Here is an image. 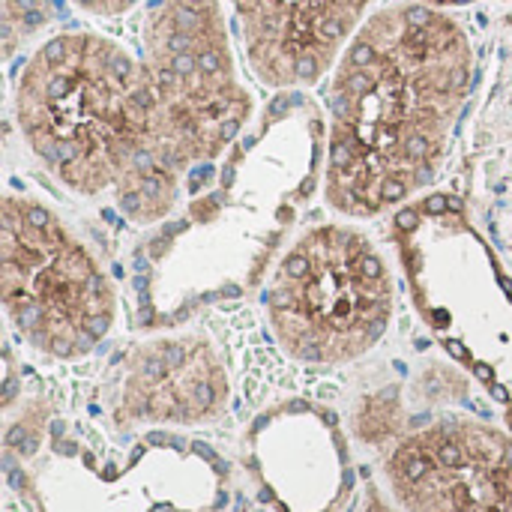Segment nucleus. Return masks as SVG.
<instances>
[{"label":"nucleus","instance_id":"f257e3e1","mask_svg":"<svg viewBox=\"0 0 512 512\" xmlns=\"http://www.w3.org/2000/svg\"><path fill=\"white\" fill-rule=\"evenodd\" d=\"M474 72V42L450 12L420 0L378 6L330 72L327 204L375 219L432 186Z\"/></svg>","mask_w":512,"mask_h":512},{"label":"nucleus","instance_id":"6e6552de","mask_svg":"<svg viewBox=\"0 0 512 512\" xmlns=\"http://www.w3.org/2000/svg\"><path fill=\"white\" fill-rule=\"evenodd\" d=\"M51 18V0H3V42L6 57L15 51V42L30 36Z\"/></svg>","mask_w":512,"mask_h":512},{"label":"nucleus","instance_id":"7ed1b4c3","mask_svg":"<svg viewBox=\"0 0 512 512\" xmlns=\"http://www.w3.org/2000/svg\"><path fill=\"white\" fill-rule=\"evenodd\" d=\"M141 63L159 117L156 177L177 201L183 174L228 150L255 111L222 0H150Z\"/></svg>","mask_w":512,"mask_h":512},{"label":"nucleus","instance_id":"39448f33","mask_svg":"<svg viewBox=\"0 0 512 512\" xmlns=\"http://www.w3.org/2000/svg\"><path fill=\"white\" fill-rule=\"evenodd\" d=\"M0 291L12 327L60 360L90 354L117 315L114 285L93 252L51 207L24 195L3 198Z\"/></svg>","mask_w":512,"mask_h":512},{"label":"nucleus","instance_id":"423d86ee","mask_svg":"<svg viewBox=\"0 0 512 512\" xmlns=\"http://www.w3.org/2000/svg\"><path fill=\"white\" fill-rule=\"evenodd\" d=\"M378 0H231L249 72L273 90H300L333 72Z\"/></svg>","mask_w":512,"mask_h":512},{"label":"nucleus","instance_id":"f03ea898","mask_svg":"<svg viewBox=\"0 0 512 512\" xmlns=\"http://www.w3.org/2000/svg\"><path fill=\"white\" fill-rule=\"evenodd\" d=\"M12 108L21 141L63 189L111 192L135 225L171 213L156 177V96L141 57L117 39L96 30L48 36L24 60Z\"/></svg>","mask_w":512,"mask_h":512},{"label":"nucleus","instance_id":"0eeeda50","mask_svg":"<svg viewBox=\"0 0 512 512\" xmlns=\"http://www.w3.org/2000/svg\"><path fill=\"white\" fill-rule=\"evenodd\" d=\"M477 150H486L489 159H504V165H489V180L504 177V186L512 183V21L507 27V36L501 39L495 84H492V93L486 99V108L477 126ZM507 198L512 195H501V201Z\"/></svg>","mask_w":512,"mask_h":512},{"label":"nucleus","instance_id":"20e7f679","mask_svg":"<svg viewBox=\"0 0 512 512\" xmlns=\"http://www.w3.org/2000/svg\"><path fill=\"white\" fill-rule=\"evenodd\" d=\"M264 303L270 327L291 357L345 363L387 333L393 276L360 228L327 222L291 243L267 282Z\"/></svg>","mask_w":512,"mask_h":512},{"label":"nucleus","instance_id":"1a4fd4ad","mask_svg":"<svg viewBox=\"0 0 512 512\" xmlns=\"http://www.w3.org/2000/svg\"><path fill=\"white\" fill-rule=\"evenodd\" d=\"M69 3L96 18H120L126 12H132L135 6H141L144 0H69Z\"/></svg>","mask_w":512,"mask_h":512}]
</instances>
